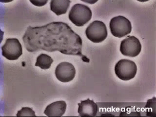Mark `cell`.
<instances>
[{"mask_svg":"<svg viewBox=\"0 0 156 117\" xmlns=\"http://www.w3.org/2000/svg\"><path fill=\"white\" fill-rule=\"evenodd\" d=\"M71 2L69 0H52L50 10L57 16L65 14L67 12Z\"/></svg>","mask_w":156,"mask_h":117,"instance_id":"cell-11","label":"cell"},{"mask_svg":"<svg viewBox=\"0 0 156 117\" xmlns=\"http://www.w3.org/2000/svg\"><path fill=\"white\" fill-rule=\"evenodd\" d=\"M109 27L112 35L119 38L127 35L132 31L131 22L122 16L113 18L110 22Z\"/></svg>","mask_w":156,"mask_h":117,"instance_id":"cell-4","label":"cell"},{"mask_svg":"<svg viewBox=\"0 0 156 117\" xmlns=\"http://www.w3.org/2000/svg\"><path fill=\"white\" fill-rule=\"evenodd\" d=\"M141 50L140 41L136 37L128 36L121 41L120 51L124 56L135 57L139 55Z\"/></svg>","mask_w":156,"mask_h":117,"instance_id":"cell-7","label":"cell"},{"mask_svg":"<svg viewBox=\"0 0 156 117\" xmlns=\"http://www.w3.org/2000/svg\"><path fill=\"white\" fill-rule=\"evenodd\" d=\"M92 16L91 10L88 6L76 4L72 6L68 14L70 21L77 26L82 27L90 21Z\"/></svg>","mask_w":156,"mask_h":117,"instance_id":"cell-2","label":"cell"},{"mask_svg":"<svg viewBox=\"0 0 156 117\" xmlns=\"http://www.w3.org/2000/svg\"><path fill=\"white\" fill-rule=\"evenodd\" d=\"M23 40L29 52L58 51L65 55L80 56L86 62L90 61L82 54V38L63 22H52L41 27H29Z\"/></svg>","mask_w":156,"mask_h":117,"instance_id":"cell-1","label":"cell"},{"mask_svg":"<svg viewBox=\"0 0 156 117\" xmlns=\"http://www.w3.org/2000/svg\"><path fill=\"white\" fill-rule=\"evenodd\" d=\"M115 72L119 79L130 80L135 77L137 72V66L133 61L122 59L115 65Z\"/></svg>","mask_w":156,"mask_h":117,"instance_id":"cell-3","label":"cell"},{"mask_svg":"<svg viewBox=\"0 0 156 117\" xmlns=\"http://www.w3.org/2000/svg\"><path fill=\"white\" fill-rule=\"evenodd\" d=\"M67 105L63 101H55L46 107L44 113L48 117H61L66 112Z\"/></svg>","mask_w":156,"mask_h":117,"instance_id":"cell-10","label":"cell"},{"mask_svg":"<svg viewBox=\"0 0 156 117\" xmlns=\"http://www.w3.org/2000/svg\"><path fill=\"white\" fill-rule=\"evenodd\" d=\"M2 54L7 60L15 61L23 54V48L18 39L8 38L1 48Z\"/></svg>","mask_w":156,"mask_h":117,"instance_id":"cell-6","label":"cell"},{"mask_svg":"<svg viewBox=\"0 0 156 117\" xmlns=\"http://www.w3.org/2000/svg\"><path fill=\"white\" fill-rule=\"evenodd\" d=\"M78 113L81 117H95L98 110L97 104L93 100L87 99L78 104Z\"/></svg>","mask_w":156,"mask_h":117,"instance_id":"cell-9","label":"cell"},{"mask_svg":"<svg viewBox=\"0 0 156 117\" xmlns=\"http://www.w3.org/2000/svg\"><path fill=\"white\" fill-rule=\"evenodd\" d=\"M55 75L60 82L68 83L73 80L75 77V68L70 62H61L56 67Z\"/></svg>","mask_w":156,"mask_h":117,"instance_id":"cell-8","label":"cell"},{"mask_svg":"<svg viewBox=\"0 0 156 117\" xmlns=\"http://www.w3.org/2000/svg\"><path fill=\"white\" fill-rule=\"evenodd\" d=\"M146 116L149 117H156V98L147 100L145 106Z\"/></svg>","mask_w":156,"mask_h":117,"instance_id":"cell-13","label":"cell"},{"mask_svg":"<svg viewBox=\"0 0 156 117\" xmlns=\"http://www.w3.org/2000/svg\"><path fill=\"white\" fill-rule=\"evenodd\" d=\"M17 117H36L35 112L30 107H23L20 110L17 112Z\"/></svg>","mask_w":156,"mask_h":117,"instance_id":"cell-14","label":"cell"},{"mask_svg":"<svg viewBox=\"0 0 156 117\" xmlns=\"http://www.w3.org/2000/svg\"><path fill=\"white\" fill-rule=\"evenodd\" d=\"M30 2L34 5L37 6H44L48 2V0H35V1H31Z\"/></svg>","mask_w":156,"mask_h":117,"instance_id":"cell-15","label":"cell"},{"mask_svg":"<svg viewBox=\"0 0 156 117\" xmlns=\"http://www.w3.org/2000/svg\"><path fill=\"white\" fill-rule=\"evenodd\" d=\"M85 34L88 39L94 43H101L108 35L105 24L100 21L92 22L86 29Z\"/></svg>","mask_w":156,"mask_h":117,"instance_id":"cell-5","label":"cell"},{"mask_svg":"<svg viewBox=\"0 0 156 117\" xmlns=\"http://www.w3.org/2000/svg\"><path fill=\"white\" fill-rule=\"evenodd\" d=\"M53 62V58L45 54H41L37 58L36 66L40 67L44 70L48 69L51 67Z\"/></svg>","mask_w":156,"mask_h":117,"instance_id":"cell-12","label":"cell"}]
</instances>
